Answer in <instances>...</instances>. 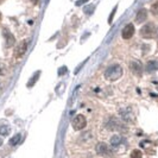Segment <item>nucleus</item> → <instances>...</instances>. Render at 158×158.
Listing matches in <instances>:
<instances>
[{"instance_id": "f257e3e1", "label": "nucleus", "mask_w": 158, "mask_h": 158, "mask_svg": "<svg viewBox=\"0 0 158 158\" xmlns=\"http://www.w3.org/2000/svg\"><path fill=\"white\" fill-rule=\"evenodd\" d=\"M121 75H123V68L119 64H113L105 70V79L107 81H111V82L120 79Z\"/></svg>"}, {"instance_id": "f03ea898", "label": "nucleus", "mask_w": 158, "mask_h": 158, "mask_svg": "<svg viewBox=\"0 0 158 158\" xmlns=\"http://www.w3.org/2000/svg\"><path fill=\"white\" fill-rule=\"evenodd\" d=\"M110 145H111V149L113 151H118V150L124 151L127 146V140L124 137H121V135H115L111 138Z\"/></svg>"}, {"instance_id": "7ed1b4c3", "label": "nucleus", "mask_w": 158, "mask_h": 158, "mask_svg": "<svg viewBox=\"0 0 158 158\" xmlns=\"http://www.w3.org/2000/svg\"><path fill=\"white\" fill-rule=\"evenodd\" d=\"M71 125H73V128L75 131H81V130H83L85 127L87 126V119L82 114H77L75 118L73 119Z\"/></svg>"}, {"instance_id": "20e7f679", "label": "nucleus", "mask_w": 158, "mask_h": 158, "mask_svg": "<svg viewBox=\"0 0 158 158\" xmlns=\"http://www.w3.org/2000/svg\"><path fill=\"white\" fill-rule=\"evenodd\" d=\"M155 32H156V26L152 23H149L142 27V30H140V36L144 37V38H151V37L155 36Z\"/></svg>"}, {"instance_id": "39448f33", "label": "nucleus", "mask_w": 158, "mask_h": 158, "mask_svg": "<svg viewBox=\"0 0 158 158\" xmlns=\"http://www.w3.org/2000/svg\"><path fill=\"white\" fill-rule=\"evenodd\" d=\"M27 44H29V40L20 42L19 45H17L16 49H15V57H17V58L23 57L25 55V52H26V50H27V47H29Z\"/></svg>"}, {"instance_id": "423d86ee", "label": "nucleus", "mask_w": 158, "mask_h": 158, "mask_svg": "<svg viewBox=\"0 0 158 158\" xmlns=\"http://www.w3.org/2000/svg\"><path fill=\"white\" fill-rule=\"evenodd\" d=\"M135 26H133V24H127L126 26L124 27L123 32H121V36H123L124 40H130V38H132V36L135 35Z\"/></svg>"}, {"instance_id": "0eeeda50", "label": "nucleus", "mask_w": 158, "mask_h": 158, "mask_svg": "<svg viewBox=\"0 0 158 158\" xmlns=\"http://www.w3.org/2000/svg\"><path fill=\"white\" fill-rule=\"evenodd\" d=\"M119 115L121 117V119L124 120V121H133V119H135V117H133V114H132V112H130L128 110H121L120 111V113H119Z\"/></svg>"}, {"instance_id": "6e6552de", "label": "nucleus", "mask_w": 158, "mask_h": 158, "mask_svg": "<svg viewBox=\"0 0 158 158\" xmlns=\"http://www.w3.org/2000/svg\"><path fill=\"white\" fill-rule=\"evenodd\" d=\"M146 18H148V11L145 8H142L138 11V13L135 16V22H137V24H140L143 22H145Z\"/></svg>"}, {"instance_id": "1a4fd4ad", "label": "nucleus", "mask_w": 158, "mask_h": 158, "mask_svg": "<svg viewBox=\"0 0 158 158\" xmlns=\"http://www.w3.org/2000/svg\"><path fill=\"white\" fill-rule=\"evenodd\" d=\"M130 67H131L132 73L135 74V75H140V74L143 73V65L139 61H135V62H132Z\"/></svg>"}, {"instance_id": "9d476101", "label": "nucleus", "mask_w": 158, "mask_h": 158, "mask_svg": "<svg viewBox=\"0 0 158 158\" xmlns=\"http://www.w3.org/2000/svg\"><path fill=\"white\" fill-rule=\"evenodd\" d=\"M4 37H5L6 47H12V45L16 43V40H15V37L12 36V33H11V32L4 30Z\"/></svg>"}, {"instance_id": "9b49d317", "label": "nucleus", "mask_w": 158, "mask_h": 158, "mask_svg": "<svg viewBox=\"0 0 158 158\" xmlns=\"http://www.w3.org/2000/svg\"><path fill=\"white\" fill-rule=\"evenodd\" d=\"M158 70V62L157 61H150L149 63L146 64V71L150 73V74H153Z\"/></svg>"}, {"instance_id": "f8f14e48", "label": "nucleus", "mask_w": 158, "mask_h": 158, "mask_svg": "<svg viewBox=\"0 0 158 158\" xmlns=\"http://www.w3.org/2000/svg\"><path fill=\"white\" fill-rule=\"evenodd\" d=\"M108 152V146L105 143H99L96 145V153L99 155H106Z\"/></svg>"}, {"instance_id": "ddd939ff", "label": "nucleus", "mask_w": 158, "mask_h": 158, "mask_svg": "<svg viewBox=\"0 0 158 158\" xmlns=\"http://www.w3.org/2000/svg\"><path fill=\"white\" fill-rule=\"evenodd\" d=\"M40 71L35 73V75H33L31 79L29 80V82H27V87H32V86L35 85V82H36V81H37L38 79H40Z\"/></svg>"}, {"instance_id": "4468645a", "label": "nucleus", "mask_w": 158, "mask_h": 158, "mask_svg": "<svg viewBox=\"0 0 158 158\" xmlns=\"http://www.w3.org/2000/svg\"><path fill=\"white\" fill-rule=\"evenodd\" d=\"M20 139H22V135H16L13 138H11V140H10V145H11V146H16V145H18V144H19Z\"/></svg>"}, {"instance_id": "2eb2a0df", "label": "nucleus", "mask_w": 158, "mask_h": 158, "mask_svg": "<svg viewBox=\"0 0 158 158\" xmlns=\"http://www.w3.org/2000/svg\"><path fill=\"white\" fill-rule=\"evenodd\" d=\"M10 127L6 126V125H4V126H0V135H7L10 133Z\"/></svg>"}, {"instance_id": "dca6fc26", "label": "nucleus", "mask_w": 158, "mask_h": 158, "mask_svg": "<svg viewBox=\"0 0 158 158\" xmlns=\"http://www.w3.org/2000/svg\"><path fill=\"white\" fill-rule=\"evenodd\" d=\"M152 13H153L155 16H158V1L156 4L152 5Z\"/></svg>"}, {"instance_id": "f3484780", "label": "nucleus", "mask_w": 158, "mask_h": 158, "mask_svg": "<svg viewBox=\"0 0 158 158\" xmlns=\"http://www.w3.org/2000/svg\"><path fill=\"white\" fill-rule=\"evenodd\" d=\"M5 71H6V68L2 63H0V75H5Z\"/></svg>"}, {"instance_id": "a211bd4d", "label": "nucleus", "mask_w": 158, "mask_h": 158, "mask_svg": "<svg viewBox=\"0 0 158 158\" xmlns=\"http://www.w3.org/2000/svg\"><path fill=\"white\" fill-rule=\"evenodd\" d=\"M131 156H132V157H135V156H139V157H140V156H142V153H140V152H138V151H135Z\"/></svg>"}, {"instance_id": "6ab92c4d", "label": "nucleus", "mask_w": 158, "mask_h": 158, "mask_svg": "<svg viewBox=\"0 0 158 158\" xmlns=\"http://www.w3.org/2000/svg\"><path fill=\"white\" fill-rule=\"evenodd\" d=\"M155 35L157 36V38H158V27H157V29H156V32H155Z\"/></svg>"}, {"instance_id": "aec40b11", "label": "nucleus", "mask_w": 158, "mask_h": 158, "mask_svg": "<svg viewBox=\"0 0 158 158\" xmlns=\"http://www.w3.org/2000/svg\"><path fill=\"white\" fill-rule=\"evenodd\" d=\"M32 2H33V4H37V1H38V0H31Z\"/></svg>"}, {"instance_id": "412c9836", "label": "nucleus", "mask_w": 158, "mask_h": 158, "mask_svg": "<svg viewBox=\"0 0 158 158\" xmlns=\"http://www.w3.org/2000/svg\"><path fill=\"white\" fill-rule=\"evenodd\" d=\"M1 145H2V139L0 138V146H1Z\"/></svg>"}, {"instance_id": "4be33fe9", "label": "nucleus", "mask_w": 158, "mask_h": 158, "mask_svg": "<svg viewBox=\"0 0 158 158\" xmlns=\"http://www.w3.org/2000/svg\"><path fill=\"white\" fill-rule=\"evenodd\" d=\"M0 89H1V82H0Z\"/></svg>"}, {"instance_id": "5701e85b", "label": "nucleus", "mask_w": 158, "mask_h": 158, "mask_svg": "<svg viewBox=\"0 0 158 158\" xmlns=\"http://www.w3.org/2000/svg\"><path fill=\"white\" fill-rule=\"evenodd\" d=\"M0 18H1V15H0Z\"/></svg>"}]
</instances>
